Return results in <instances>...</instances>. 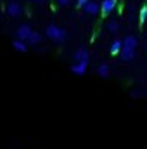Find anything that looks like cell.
<instances>
[{
    "label": "cell",
    "mask_w": 147,
    "mask_h": 149,
    "mask_svg": "<svg viewBox=\"0 0 147 149\" xmlns=\"http://www.w3.org/2000/svg\"><path fill=\"white\" fill-rule=\"evenodd\" d=\"M135 50H137V38L133 35H128V37H125V40H121L119 56L125 63H130V61L135 59Z\"/></svg>",
    "instance_id": "6da1fadb"
},
{
    "label": "cell",
    "mask_w": 147,
    "mask_h": 149,
    "mask_svg": "<svg viewBox=\"0 0 147 149\" xmlns=\"http://www.w3.org/2000/svg\"><path fill=\"white\" fill-rule=\"evenodd\" d=\"M45 35L50 38L52 42H55V43H62L64 40H66V30L64 28H61V26H57V24H49L47 28H45Z\"/></svg>",
    "instance_id": "7a4b0ae2"
},
{
    "label": "cell",
    "mask_w": 147,
    "mask_h": 149,
    "mask_svg": "<svg viewBox=\"0 0 147 149\" xmlns=\"http://www.w3.org/2000/svg\"><path fill=\"white\" fill-rule=\"evenodd\" d=\"M5 10H7V14L10 17H19L23 14V5L19 2H9L7 7H5Z\"/></svg>",
    "instance_id": "3957f363"
},
{
    "label": "cell",
    "mask_w": 147,
    "mask_h": 149,
    "mask_svg": "<svg viewBox=\"0 0 147 149\" xmlns=\"http://www.w3.org/2000/svg\"><path fill=\"white\" fill-rule=\"evenodd\" d=\"M73 59H74V63H88L90 61V52L85 47H80V49H76V52L73 54Z\"/></svg>",
    "instance_id": "277c9868"
},
{
    "label": "cell",
    "mask_w": 147,
    "mask_h": 149,
    "mask_svg": "<svg viewBox=\"0 0 147 149\" xmlns=\"http://www.w3.org/2000/svg\"><path fill=\"white\" fill-rule=\"evenodd\" d=\"M31 26L30 24H21L17 30H16V38L17 40H23V42H26L28 38H30V35H31Z\"/></svg>",
    "instance_id": "5b68a950"
},
{
    "label": "cell",
    "mask_w": 147,
    "mask_h": 149,
    "mask_svg": "<svg viewBox=\"0 0 147 149\" xmlns=\"http://www.w3.org/2000/svg\"><path fill=\"white\" fill-rule=\"evenodd\" d=\"M87 68H88V63H73L69 70L76 76H83V74L87 73Z\"/></svg>",
    "instance_id": "8992f818"
},
{
    "label": "cell",
    "mask_w": 147,
    "mask_h": 149,
    "mask_svg": "<svg viewBox=\"0 0 147 149\" xmlns=\"http://www.w3.org/2000/svg\"><path fill=\"white\" fill-rule=\"evenodd\" d=\"M83 10H85V14H88V16H97L99 10H101V3L90 0L87 5H83Z\"/></svg>",
    "instance_id": "52a82bcc"
},
{
    "label": "cell",
    "mask_w": 147,
    "mask_h": 149,
    "mask_svg": "<svg viewBox=\"0 0 147 149\" xmlns=\"http://www.w3.org/2000/svg\"><path fill=\"white\" fill-rule=\"evenodd\" d=\"M114 9H116V0H102V3H101V12H102L104 16H109Z\"/></svg>",
    "instance_id": "ba28073f"
},
{
    "label": "cell",
    "mask_w": 147,
    "mask_h": 149,
    "mask_svg": "<svg viewBox=\"0 0 147 149\" xmlns=\"http://www.w3.org/2000/svg\"><path fill=\"white\" fill-rule=\"evenodd\" d=\"M42 38H43V37H42V33L33 30V31H31V35H30V38L26 40V43H28L30 47H37V45L42 43Z\"/></svg>",
    "instance_id": "9c48e42d"
},
{
    "label": "cell",
    "mask_w": 147,
    "mask_h": 149,
    "mask_svg": "<svg viewBox=\"0 0 147 149\" xmlns=\"http://www.w3.org/2000/svg\"><path fill=\"white\" fill-rule=\"evenodd\" d=\"M97 74H99L101 78H109V74H111L109 64H106V63H101V64L97 66Z\"/></svg>",
    "instance_id": "30bf717a"
},
{
    "label": "cell",
    "mask_w": 147,
    "mask_h": 149,
    "mask_svg": "<svg viewBox=\"0 0 147 149\" xmlns=\"http://www.w3.org/2000/svg\"><path fill=\"white\" fill-rule=\"evenodd\" d=\"M12 47H14L17 52H28V47H30V45H28L26 42H23V40H17V38H16V40L12 42Z\"/></svg>",
    "instance_id": "8fae6325"
},
{
    "label": "cell",
    "mask_w": 147,
    "mask_h": 149,
    "mask_svg": "<svg viewBox=\"0 0 147 149\" xmlns=\"http://www.w3.org/2000/svg\"><path fill=\"white\" fill-rule=\"evenodd\" d=\"M109 52L112 54V56H116V54H119L121 52V40H112L111 42V45H109Z\"/></svg>",
    "instance_id": "7c38bea8"
},
{
    "label": "cell",
    "mask_w": 147,
    "mask_h": 149,
    "mask_svg": "<svg viewBox=\"0 0 147 149\" xmlns=\"http://www.w3.org/2000/svg\"><path fill=\"white\" fill-rule=\"evenodd\" d=\"M118 28H119V26H118V21L111 19L109 23H107V30H109L111 33H116V31H118Z\"/></svg>",
    "instance_id": "4fadbf2b"
},
{
    "label": "cell",
    "mask_w": 147,
    "mask_h": 149,
    "mask_svg": "<svg viewBox=\"0 0 147 149\" xmlns=\"http://www.w3.org/2000/svg\"><path fill=\"white\" fill-rule=\"evenodd\" d=\"M140 23H142V24L147 23V7H146V5L140 9Z\"/></svg>",
    "instance_id": "5bb4252c"
},
{
    "label": "cell",
    "mask_w": 147,
    "mask_h": 149,
    "mask_svg": "<svg viewBox=\"0 0 147 149\" xmlns=\"http://www.w3.org/2000/svg\"><path fill=\"white\" fill-rule=\"evenodd\" d=\"M88 2H90V0H76V5H78V7H81V9H83V5H87V3H88Z\"/></svg>",
    "instance_id": "9a60e30c"
},
{
    "label": "cell",
    "mask_w": 147,
    "mask_h": 149,
    "mask_svg": "<svg viewBox=\"0 0 147 149\" xmlns=\"http://www.w3.org/2000/svg\"><path fill=\"white\" fill-rule=\"evenodd\" d=\"M69 2H71V0H57V3H59L61 7H66V5H69Z\"/></svg>",
    "instance_id": "2e32d148"
},
{
    "label": "cell",
    "mask_w": 147,
    "mask_h": 149,
    "mask_svg": "<svg viewBox=\"0 0 147 149\" xmlns=\"http://www.w3.org/2000/svg\"><path fill=\"white\" fill-rule=\"evenodd\" d=\"M139 95H140L139 90H132V97H139Z\"/></svg>",
    "instance_id": "e0dca14e"
},
{
    "label": "cell",
    "mask_w": 147,
    "mask_h": 149,
    "mask_svg": "<svg viewBox=\"0 0 147 149\" xmlns=\"http://www.w3.org/2000/svg\"><path fill=\"white\" fill-rule=\"evenodd\" d=\"M31 2H43V0H31Z\"/></svg>",
    "instance_id": "ac0fdd59"
},
{
    "label": "cell",
    "mask_w": 147,
    "mask_h": 149,
    "mask_svg": "<svg viewBox=\"0 0 147 149\" xmlns=\"http://www.w3.org/2000/svg\"><path fill=\"white\" fill-rule=\"evenodd\" d=\"M146 24H147V23H146Z\"/></svg>",
    "instance_id": "d6986e66"
}]
</instances>
